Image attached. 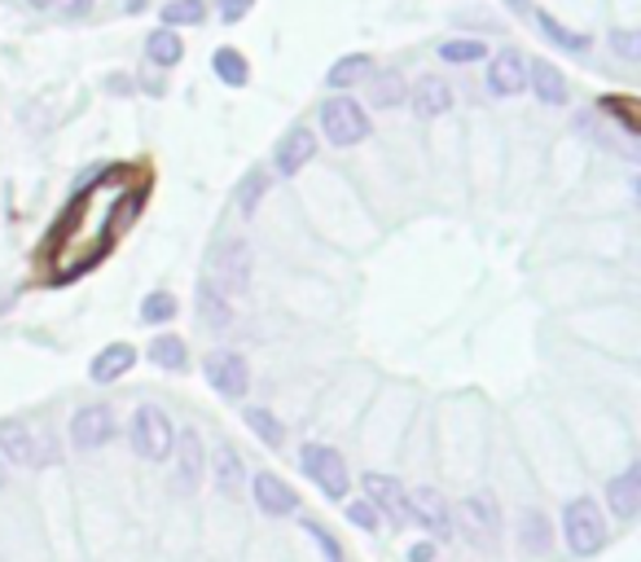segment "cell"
<instances>
[{
  "instance_id": "obj_28",
  "label": "cell",
  "mask_w": 641,
  "mask_h": 562,
  "mask_svg": "<svg viewBox=\"0 0 641 562\" xmlns=\"http://www.w3.org/2000/svg\"><path fill=\"white\" fill-rule=\"evenodd\" d=\"M597 115L602 119H615L619 124V132L632 141V137H641V115H637V102L632 97H619V93H606V97H597Z\"/></svg>"
},
{
  "instance_id": "obj_41",
  "label": "cell",
  "mask_w": 641,
  "mask_h": 562,
  "mask_svg": "<svg viewBox=\"0 0 641 562\" xmlns=\"http://www.w3.org/2000/svg\"><path fill=\"white\" fill-rule=\"evenodd\" d=\"M435 549H440L435 540H418V545L409 549V562H435Z\"/></svg>"
},
{
  "instance_id": "obj_32",
  "label": "cell",
  "mask_w": 641,
  "mask_h": 562,
  "mask_svg": "<svg viewBox=\"0 0 641 562\" xmlns=\"http://www.w3.org/2000/svg\"><path fill=\"white\" fill-rule=\"evenodd\" d=\"M242 422L250 426V435H255L259 444H268V448H281V444H285V426L277 422L272 409H246Z\"/></svg>"
},
{
  "instance_id": "obj_36",
  "label": "cell",
  "mask_w": 641,
  "mask_h": 562,
  "mask_svg": "<svg viewBox=\"0 0 641 562\" xmlns=\"http://www.w3.org/2000/svg\"><path fill=\"white\" fill-rule=\"evenodd\" d=\"M303 531L316 540V549H320V558H326V562H343V545H339L326 527H320L316 518H303Z\"/></svg>"
},
{
  "instance_id": "obj_31",
  "label": "cell",
  "mask_w": 641,
  "mask_h": 562,
  "mask_svg": "<svg viewBox=\"0 0 641 562\" xmlns=\"http://www.w3.org/2000/svg\"><path fill=\"white\" fill-rule=\"evenodd\" d=\"M536 27H540V32H545V36H549L558 49H567V54H588V45H593L584 32H571V27H562V23H558L553 14H545V10H536Z\"/></svg>"
},
{
  "instance_id": "obj_25",
  "label": "cell",
  "mask_w": 641,
  "mask_h": 562,
  "mask_svg": "<svg viewBox=\"0 0 641 562\" xmlns=\"http://www.w3.org/2000/svg\"><path fill=\"white\" fill-rule=\"evenodd\" d=\"M145 58L154 62V67H163V71H172L180 58H185V40L172 32V27H154L150 36H145Z\"/></svg>"
},
{
  "instance_id": "obj_39",
  "label": "cell",
  "mask_w": 641,
  "mask_h": 562,
  "mask_svg": "<svg viewBox=\"0 0 641 562\" xmlns=\"http://www.w3.org/2000/svg\"><path fill=\"white\" fill-rule=\"evenodd\" d=\"M215 5H220V23H242L250 10H255V0H215Z\"/></svg>"
},
{
  "instance_id": "obj_15",
  "label": "cell",
  "mask_w": 641,
  "mask_h": 562,
  "mask_svg": "<svg viewBox=\"0 0 641 562\" xmlns=\"http://www.w3.org/2000/svg\"><path fill=\"white\" fill-rule=\"evenodd\" d=\"M250 496H255V505H259L268 518H285V514L299 510V492H294L281 475H272V470H255V479H250Z\"/></svg>"
},
{
  "instance_id": "obj_21",
  "label": "cell",
  "mask_w": 641,
  "mask_h": 562,
  "mask_svg": "<svg viewBox=\"0 0 641 562\" xmlns=\"http://www.w3.org/2000/svg\"><path fill=\"white\" fill-rule=\"evenodd\" d=\"M198 317H202V326H207L211 335L233 330V300H229V295H220L207 277L198 281Z\"/></svg>"
},
{
  "instance_id": "obj_44",
  "label": "cell",
  "mask_w": 641,
  "mask_h": 562,
  "mask_svg": "<svg viewBox=\"0 0 641 562\" xmlns=\"http://www.w3.org/2000/svg\"><path fill=\"white\" fill-rule=\"evenodd\" d=\"M32 5H36V10H45V5H49V0H32Z\"/></svg>"
},
{
  "instance_id": "obj_6",
  "label": "cell",
  "mask_w": 641,
  "mask_h": 562,
  "mask_svg": "<svg viewBox=\"0 0 641 562\" xmlns=\"http://www.w3.org/2000/svg\"><path fill=\"white\" fill-rule=\"evenodd\" d=\"M128 440L141 461H167L172 444H176V426L159 405H137V413L128 422Z\"/></svg>"
},
{
  "instance_id": "obj_1",
  "label": "cell",
  "mask_w": 641,
  "mask_h": 562,
  "mask_svg": "<svg viewBox=\"0 0 641 562\" xmlns=\"http://www.w3.org/2000/svg\"><path fill=\"white\" fill-rule=\"evenodd\" d=\"M150 185H154V180L137 176L102 215L89 211L84 194H75V198L67 202L62 220L54 224V233H49V242H45V246H49V268H54V281H58V286H67L75 272H89L93 264H102V255L110 250V242L141 215V202H145Z\"/></svg>"
},
{
  "instance_id": "obj_14",
  "label": "cell",
  "mask_w": 641,
  "mask_h": 562,
  "mask_svg": "<svg viewBox=\"0 0 641 562\" xmlns=\"http://www.w3.org/2000/svg\"><path fill=\"white\" fill-rule=\"evenodd\" d=\"M316 132L312 128H290L281 141H277V150H272V172L277 176H299L312 159H316Z\"/></svg>"
},
{
  "instance_id": "obj_16",
  "label": "cell",
  "mask_w": 641,
  "mask_h": 562,
  "mask_svg": "<svg viewBox=\"0 0 641 562\" xmlns=\"http://www.w3.org/2000/svg\"><path fill=\"white\" fill-rule=\"evenodd\" d=\"M527 89V58L518 49H501L488 62V93L492 97H518Z\"/></svg>"
},
{
  "instance_id": "obj_30",
  "label": "cell",
  "mask_w": 641,
  "mask_h": 562,
  "mask_svg": "<svg viewBox=\"0 0 641 562\" xmlns=\"http://www.w3.org/2000/svg\"><path fill=\"white\" fill-rule=\"evenodd\" d=\"M150 361H154L159 370H167V374H185V370H189V348H185V339H176V335H159V339L150 343Z\"/></svg>"
},
{
  "instance_id": "obj_27",
  "label": "cell",
  "mask_w": 641,
  "mask_h": 562,
  "mask_svg": "<svg viewBox=\"0 0 641 562\" xmlns=\"http://www.w3.org/2000/svg\"><path fill=\"white\" fill-rule=\"evenodd\" d=\"M370 71H374V58H370V54H343V58L326 71V89L348 93V89L361 84V75H370Z\"/></svg>"
},
{
  "instance_id": "obj_7",
  "label": "cell",
  "mask_w": 641,
  "mask_h": 562,
  "mask_svg": "<svg viewBox=\"0 0 641 562\" xmlns=\"http://www.w3.org/2000/svg\"><path fill=\"white\" fill-rule=\"evenodd\" d=\"M250 277H255V264H250V246L242 237H229L211 250V286L229 300H242L250 291Z\"/></svg>"
},
{
  "instance_id": "obj_43",
  "label": "cell",
  "mask_w": 641,
  "mask_h": 562,
  "mask_svg": "<svg viewBox=\"0 0 641 562\" xmlns=\"http://www.w3.org/2000/svg\"><path fill=\"white\" fill-rule=\"evenodd\" d=\"M5 479H10V466H5V457H0V488H5Z\"/></svg>"
},
{
  "instance_id": "obj_18",
  "label": "cell",
  "mask_w": 641,
  "mask_h": 562,
  "mask_svg": "<svg viewBox=\"0 0 641 562\" xmlns=\"http://www.w3.org/2000/svg\"><path fill=\"white\" fill-rule=\"evenodd\" d=\"M405 102L413 106L418 119H440V115L453 110V89H448V80H440V75H422V80L409 89Z\"/></svg>"
},
{
  "instance_id": "obj_11",
  "label": "cell",
  "mask_w": 641,
  "mask_h": 562,
  "mask_svg": "<svg viewBox=\"0 0 641 562\" xmlns=\"http://www.w3.org/2000/svg\"><path fill=\"white\" fill-rule=\"evenodd\" d=\"M409 518H413L418 527H427V536H431L435 545L457 536V531H453V510H448V501H444L435 488H413V492H409Z\"/></svg>"
},
{
  "instance_id": "obj_37",
  "label": "cell",
  "mask_w": 641,
  "mask_h": 562,
  "mask_svg": "<svg viewBox=\"0 0 641 562\" xmlns=\"http://www.w3.org/2000/svg\"><path fill=\"white\" fill-rule=\"evenodd\" d=\"M348 523L361 527V531H378V510L370 501H352L348 505Z\"/></svg>"
},
{
  "instance_id": "obj_29",
  "label": "cell",
  "mask_w": 641,
  "mask_h": 562,
  "mask_svg": "<svg viewBox=\"0 0 641 562\" xmlns=\"http://www.w3.org/2000/svg\"><path fill=\"white\" fill-rule=\"evenodd\" d=\"M211 475H215V488L224 492V496H242V457H237V448L233 444H220V453L211 457Z\"/></svg>"
},
{
  "instance_id": "obj_19",
  "label": "cell",
  "mask_w": 641,
  "mask_h": 562,
  "mask_svg": "<svg viewBox=\"0 0 641 562\" xmlns=\"http://www.w3.org/2000/svg\"><path fill=\"white\" fill-rule=\"evenodd\" d=\"M527 89H536V102H540V106H567V97H571L567 75H562L549 58L527 62Z\"/></svg>"
},
{
  "instance_id": "obj_5",
  "label": "cell",
  "mask_w": 641,
  "mask_h": 562,
  "mask_svg": "<svg viewBox=\"0 0 641 562\" xmlns=\"http://www.w3.org/2000/svg\"><path fill=\"white\" fill-rule=\"evenodd\" d=\"M299 466H303V475L320 488V496H326V501H343V496L352 492L348 461H343V453L330 448V444H303V448H299Z\"/></svg>"
},
{
  "instance_id": "obj_4",
  "label": "cell",
  "mask_w": 641,
  "mask_h": 562,
  "mask_svg": "<svg viewBox=\"0 0 641 562\" xmlns=\"http://www.w3.org/2000/svg\"><path fill=\"white\" fill-rule=\"evenodd\" d=\"M501 505H497V496L492 492H470L462 505H457V523H453V531H462L479 553H492V549H501Z\"/></svg>"
},
{
  "instance_id": "obj_40",
  "label": "cell",
  "mask_w": 641,
  "mask_h": 562,
  "mask_svg": "<svg viewBox=\"0 0 641 562\" xmlns=\"http://www.w3.org/2000/svg\"><path fill=\"white\" fill-rule=\"evenodd\" d=\"M49 5H54L62 19H89L97 0H49Z\"/></svg>"
},
{
  "instance_id": "obj_8",
  "label": "cell",
  "mask_w": 641,
  "mask_h": 562,
  "mask_svg": "<svg viewBox=\"0 0 641 562\" xmlns=\"http://www.w3.org/2000/svg\"><path fill=\"white\" fill-rule=\"evenodd\" d=\"M0 457H10L14 466H54L58 461V448H54L49 435L36 440L27 431V422L5 418V422H0Z\"/></svg>"
},
{
  "instance_id": "obj_23",
  "label": "cell",
  "mask_w": 641,
  "mask_h": 562,
  "mask_svg": "<svg viewBox=\"0 0 641 562\" xmlns=\"http://www.w3.org/2000/svg\"><path fill=\"white\" fill-rule=\"evenodd\" d=\"M405 97H409V84L396 67L370 75V106L374 110H396V106H405Z\"/></svg>"
},
{
  "instance_id": "obj_34",
  "label": "cell",
  "mask_w": 641,
  "mask_h": 562,
  "mask_svg": "<svg viewBox=\"0 0 641 562\" xmlns=\"http://www.w3.org/2000/svg\"><path fill=\"white\" fill-rule=\"evenodd\" d=\"M176 313H180V304H176L172 291H150V295L141 300V321H145V326H163V321H172Z\"/></svg>"
},
{
  "instance_id": "obj_26",
  "label": "cell",
  "mask_w": 641,
  "mask_h": 562,
  "mask_svg": "<svg viewBox=\"0 0 641 562\" xmlns=\"http://www.w3.org/2000/svg\"><path fill=\"white\" fill-rule=\"evenodd\" d=\"M211 71H215V80L229 84V89H246V84H250V62H246V54H237V49H229V45H220V49L211 54Z\"/></svg>"
},
{
  "instance_id": "obj_9",
  "label": "cell",
  "mask_w": 641,
  "mask_h": 562,
  "mask_svg": "<svg viewBox=\"0 0 641 562\" xmlns=\"http://www.w3.org/2000/svg\"><path fill=\"white\" fill-rule=\"evenodd\" d=\"M115 440V409L110 405H80L71 418V444L80 453H97Z\"/></svg>"
},
{
  "instance_id": "obj_12",
  "label": "cell",
  "mask_w": 641,
  "mask_h": 562,
  "mask_svg": "<svg viewBox=\"0 0 641 562\" xmlns=\"http://www.w3.org/2000/svg\"><path fill=\"white\" fill-rule=\"evenodd\" d=\"M361 488H365V501H370L378 514H387L396 527H405V523H409V492H405V483H400L396 475L370 470V475L361 479Z\"/></svg>"
},
{
  "instance_id": "obj_20",
  "label": "cell",
  "mask_w": 641,
  "mask_h": 562,
  "mask_svg": "<svg viewBox=\"0 0 641 562\" xmlns=\"http://www.w3.org/2000/svg\"><path fill=\"white\" fill-rule=\"evenodd\" d=\"M518 549H523V558H545L553 549V523H549L545 510H532L527 505L518 514Z\"/></svg>"
},
{
  "instance_id": "obj_2",
  "label": "cell",
  "mask_w": 641,
  "mask_h": 562,
  "mask_svg": "<svg viewBox=\"0 0 641 562\" xmlns=\"http://www.w3.org/2000/svg\"><path fill=\"white\" fill-rule=\"evenodd\" d=\"M606 514H602V505L593 501V496H575V501H567V510H562V540H567V549L575 553V558H593V553H602L606 549Z\"/></svg>"
},
{
  "instance_id": "obj_35",
  "label": "cell",
  "mask_w": 641,
  "mask_h": 562,
  "mask_svg": "<svg viewBox=\"0 0 641 562\" xmlns=\"http://www.w3.org/2000/svg\"><path fill=\"white\" fill-rule=\"evenodd\" d=\"M440 58L453 62V67H462V62H483V58H488V45L475 40V36H470V40H444V45H440Z\"/></svg>"
},
{
  "instance_id": "obj_33",
  "label": "cell",
  "mask_w": 641,
  "mask_h": 562,
  "mask_svg": "<svg viewBox=\"0 0 641 562\" xmlns=\"http://www.w3.org/2000/svg\"><path fill=\"white\" fill-rule=\"evenodd\" d=\"M207 23V0H167L163 5V27H202Z\"/></svg>"
},
{
  "instance_id": "obj_22",
  "label": "cell",
  "mask_w": 641,
  "mask_h": 562,
  "mask_svg": "<svg viewBox=\"0 0 641 562\" xmlns=\"http://www.w3.org/2000/svg\"><path fill=\"white\" fill-rule=\"evenodd\" d=\"M132 365H137V348L132 343H110V348H102L97 356H93V383H119L124 374H132Z\"/></svg>"
},
{
  "instance_id": "obj_10",
  "label": "cell",
  "mask_w": 641,
  "mask_h": 562,
  "mask_svg": "<svg viewBox=\"0 0 641 562\" xmlns=\"http://www.w3.org/2000/svg\"><path fill=\"white\" fill-rule=\"evenodd\" d=\"M202 374H207V383L224 400H242L250 391V365H246L242 352H211L207 365H202Z\"/></svg>"
},
{
  "instance_id": "obj_17",
  "label": "cell",
  "mask_w": 641,
  "mask_h": 562,
  "mask_svg": "<svg viewBox=\"0 0 641 562\" xmlns=\"http://www.w3.org/2000/svg\"><path fill=\"white\" fill-rule=\"evenodd\" d=\"M606 505H610V514L619 523H632L637 518V510H641V466L637 461L606 483Z\"/></svg>"
},
{
  "instance_id": "obj_13",
  "label": "cell",
  "mask_w": 641,
  "mask_h": 562,
  "mask_svg": "<svg viewBox=\"0 0 641 562\" xmlns=\"http://www.w3.org/2000/svg\"><path fill=\"white\" fill-rule=\"evenodd\" d=\"M172 453H176V483H180V492H185V496L198 492V488H202V475H207V448H202V435H198L194 426H185V431L176 435Z\"/></svg>"
},
{
  "instance_id": "obj_42",
  "label": "cell",
  "mask_w": 641,
  "mask_h": 562,
  "mask_svg": "<svg viewBox=\"0 0 641 562\" xmlns=\"http://www.w3.org/2000/svg\"><path fill=\"white\" fill-rule=\"evenodd\" d=\"M505 5H510L514 14H527V0H505Z\"/></svg>"
},
{
  "instance_id": "obj_3",
  "label": "cell",
  "mask_w": 641,
  "mask_h": 562,
  "mask_svg": "<svg viewBox=\"0 0 641 562\" xmlns=\"http://www.w3.org/2000/svg\"><path fill=\"white\" fill-rule=\"evenodd\" d=\"M320 132H326L330 145L352 150V145L370 141L374 124H370V110H365L357 97L339 93V97H326V102H320Z\"/></svg>"
},
{
  "instance_id": "obj_24",
  "label": "cell",
  "mask_w": 641,
  "mask_h": 562,
  "mask_svg": "<svg viewBox=\"0 0 641 562\" xmlns=\"http://www.w3.org/2000/svg\"><path fill=\"white\" fill-rule=\"evenodd\" d=\"M268 185H272L268 167H250V172L237 180V189H233V207H237V215H246V220H250V215L259 211V202H264Z\"/></svg>"
},
{
  "instance_id": "obj_38",
  "label": "cell",
  "mask_w": 641,
  "mask_h": 562,
  "mask_svg": "<svg viewBox=\"0 0 641 562\" xmlns=\"http://www.w3.org/2000/svg\"><path fill=\"white\" fill-rule=\"evenodd\" d=\"M610 45H615V54H619L623 62H637V58H641V36H637V32H615Z\"/></svg>"
}]
</instances>
